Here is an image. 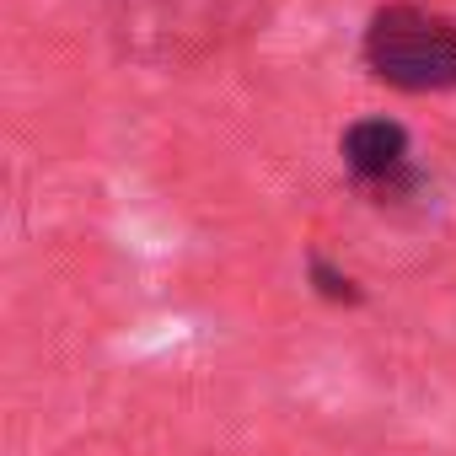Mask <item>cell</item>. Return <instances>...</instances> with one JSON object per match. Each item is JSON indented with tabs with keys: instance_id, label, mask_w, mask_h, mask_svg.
I'll return each mask as SVG.
<instances>
[{
	"instance_id": "obj_3",
	"label": "cell",
	"mask_w": 456,
	"mask_h": 456,
	"mask_svg": "<svg viewBox=\"0 0 456 456\" xmlns=\"http://www.w3.org/2000/svg\"><path fill=\"white\" fill-rule=\"evenodd\" d=\"M312 285H317L322 301H338V306H360V301H365V290H360L349 274H338L322 253H312Z\"/></svg>"
},
{
	"instance_id": "obj_1",
	"label": "cell",
	"mask_w": 456,
	"mask_h": 456,
	"mask_svg": "<svg viewBox=\"0 0 456 456\" xmlns=\"http://www.w3.org/2000/svg\"><path fill=\"white\" fill-rule=\"evenodd\" d=\"M365 65L397 92H451L456 86V17L397 0L381 6L365 28Z\"/></svg>"
},
{
	"instance_id": "obj_2",
	"label": "cell",
	"mask_w": 456,
	"mask_h": 456,
	"mask_svg": "<svg viewBox=\"0 0 456 456\" xmlns=\"http://www.w3.org/2000/svg\"><path fill=\"white\" fill-rule=\"evenodd\" d=\"M344 167L365 193H397L413 183L408 172V129L397 118H360L344 129Z\"/></svg>"
}]
</instances>
